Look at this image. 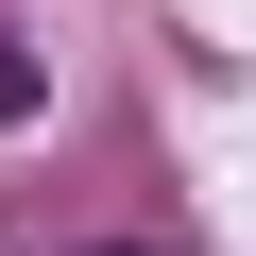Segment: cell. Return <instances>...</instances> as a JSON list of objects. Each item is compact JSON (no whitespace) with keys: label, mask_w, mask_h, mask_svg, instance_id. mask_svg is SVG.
I'll return each mask as SVG.
<instances>
[{"label":"cell","mask_w":256,"mask_h":256,"mask_svg":"<svg viewBox=\"0 0 256 256\" xmlns=\"http://www.w3.org/2000/svg\"><path fill=\"white\" fill-rule=\"evenodd\" d=\"M34 102H52V68L18 52V18H0V120H34Z\"/></svg>","instance_id":"obj_1"}]
</instances>
